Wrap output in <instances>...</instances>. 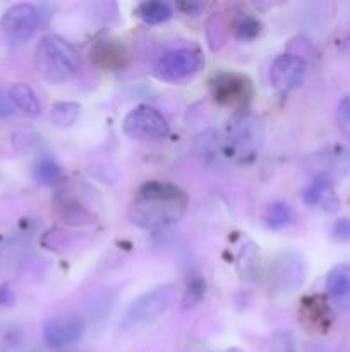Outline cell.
I'll return each mask as SVG.
<instances>
[{
	"label": "cell",
	"instance_id": "6da1fadb",
	"mask_svg": "<svg viewBox=\"0 0 350 352\" xmlns=\"http://www.w3.org/2000/svg\"><path fill=\"white\" fill-rule=\"evenodd\" d=\"M189 206L185 191L170 182L150 181L137 191L129 206V219L144 230H161L175 226Z\"/></svg>",
	"mask_w": 350,
	"mask_h": 352
},
{
	"label": "cell",
	"instance_id": "7a4b0ae2",
	"mask_svg": "<svg viewBox=\"0 0 350 352\" xmlns=\"http://www.w3.org/2000/svg\"><path fill=\"white\" fill-rule=\"evenodd\" d=\"M79 69V54L71 41L58 34H47L36 47V71L45 81L60 85Z\"/></svg>",
	"mask_w": 350,
	"mask_h": 352
},
{
	"label": "cell",
	"instance_id": "3957f363",
	"mask_svg": "<svg viewBox=\"0 0 350 352\" xmlns=\"http://www.w3.org/2000/svg\"><path fill=\"white\" fill-rule=\"evenodd\" d=\"M175 301V289L172 284H161L144 292L127 306L120 327L126 330L156 322L172 308Z\"/></svg>",
	"mask_w": 350,
	"mask_h": 352
},
{
	"label": "cell",
	"instance_id": "277c9868",
	"mask_svg": "<svg viewBox=\"0 0 350 352\" xmlns=\"http://www.w3.org/2000/svg\"><path fill=\"white\" fill-rule=\"evenodd\" d=\"M202 55L194 48H174L158 57L154 74L168 82H178L191 78L201 69Z\"/></svg>",
	"mask_w": 350,
	"mask_h": 352
},
{
	"label": "cell",
	"instance_id": "5b68a950",
	"mask_svg": "<svg viewBox=\"0 0 350 352\" xmlns=\"http://www.w3.org/2000/svg\"><path fill=\"white\" fill-rule=\"evenodd\" d=\"M122 129L132 140L153 141L167 136L168 122L160 110L150 105H139L127 113Z\"/></svg>",
	"mask_w": 350,
	"mask_h": 352
},
{
	"label": "cell",
	"instance_id": "8992f818",
	"mask_svg": "<svg viewBox=\"0 0 350 352\" xmlns=\"http://www.w3.org/2000/svg\"><path fill=\"white\" fill-rule=\"evenodd\" d=\"M40 23L38 9L31 3H14L0 17V30L14 43H24L36 31Z\"/></svg>",
	"mask_w": 350,
	"mask_h": 352
},
{
	"label": "cell",
	"instance_id": "52a82bcc",
	"mask_svg": "<svg viewBox=\"0 0 350 352\" xmlns=\"http://www.w3.org/2000/svg\"><path fill=\"white\" fill-rule=\"evenodd\" d=\"M84 336V322L78 315H58L43 325V340L50 349L64 351Z\"/></svg>",
	"mask_w": 350,
	"mask_h": 352
},
{
	"label": "cell",
	"instance_id": "ba28073f",
	"mask_svg": "<svg viewBox=\"0 0 350 352\" xmlns=\"http://www.w3.org/2000/svg\"><path fill=\"white\" fill-rule=\"evenodd\" d=\"M213 96L222 105L235 110H244L250 100V82L246 76L218 74L211 82Z\"/></svg>",
	"mask_w": 350,
	"mask_h": 352
},
{
	"label": "cell",
	"instance_id": "9c48e42d",
	"mask_svg": "<svg viewBox=\"0 0 350 352\" xmlns=\"http://www.w3.org/2000/svg\"><path fill=\"white\" fill-rule=\"evenodd\" d=\"M305 72H307V64L301 55L281 54L271 64V85L280 93H288L301 86V82L305 78Z\"/></svg>",
	"mask_w": 350,
	"mask_h": 352
},
{
	"label": "cell",
	"instance_id": "30bf717a",
	"mask_svg": "<svg viewBox=\"0 0 350 352\" xmlns=\"http://www.w3.org/2000/svg\"><path fill=\"white\" fill-rule=\"evenodd\" d=\"M305 278V265L299 254L283 253L275 260L271 268V282L281 292H292L301 287Z\"/></svg>",
	"mask_w": 350,
	"mask_h": 352
},
{
	"label": "cell",
	"instance_id": "8fae6325",
	"mask_svg": "<svg viewBox=\"0 0 350 352\" xmlns=\"http://www.w3.org/2000/svg\"><path fill=\"white\" fill-rule=\"evenodd\" d=\"M259 126L246 113H237L232 122H229V141L239 153L256 150L259 144Z\"/></svg>",
	"mask_w": 350,
	"mask_h": 352
},
{
	"label": "cell",
	"instance_id": "7c38bea8",
	"mask_svg": "<svg viewBox=\"0 0 350 352\" xmlns=\"http://www.w3.org/2000/svg\"><path fill=\"white\" fill-rule=\"evenodd\" d=\"M91 60L102 69H120L129 60V52L120 41L102 40L91 48Z\"/></svg>",
	"mask_w": 350,
	"mask_h": 352
},
{
	"label": "cell",
	"instance_id": "4fadbf2b",
	"mask_svg": "<svg viewBox=\"0 0 350 352\" xmlns=\"http://www.w3.org/2000/svg\"><path fill=\"white\" fill-rule=\"evenodd\" d=\"M326 291L343 311H350V265H338L329 272Z\"/></svg>",
	"mask_w": 350,
	"mask_h": 352
},
{
	"label": "cell",
	"instance_id": "5bb4252c",
	"mask_svg": "<svg viewBox=\"0 0 350 352\" xmlns=\"http://www.w3.org/2000/svg\"><path fill=\"white\" fill-rule=\"evenodd\" d=\"M55 208H57V217L65 226L79 227L89 226V223L95 222V215L71 196H57L55 198Z\"/></svg>",
	"mask_w": 350,
	"mask_h": 352
},
{
	"label": "cell",
	"instance_id": "9a60e30c",
	"mask_svg": "<svg viewBox=\"0 0 350 352\" xmlns=\"http://www.w3.org/2000/svg\"><path fill=\"white\" fill-rule=\"evenodd\" d=\"M9 100L16 110L24 113L26 117L40 116L41 105L38 100L36 93L24 82H17L9 89Z\"/></svg>",
	"mask_w": 350,
	"mask_h": 352
},
{
	"label": "cell",
	"instance_id": "2e32d148",
	"mask_svg": "<svg viewBox=\"0 0 350 352\" xmlns=\"http://www.w3.org/2000/svg\"><path fill=\"white\" fill-rule=\"evenodd\" d=\"M134 14L143 21L144 24H161L172 17V7L160 0H150V2H141L134 9Z\"/></svg>",
	"mask_w": 350,
	"mask_h": 352
},
{
	"label": "cell",
	"instance_id": "e0dca14e",
	"mask_svg": "<svg viewBox=\"0 0 350 352\" xmlns=\"http://www.w3.org/2000/svg\"><path fill=\"white\" fill-rule=\"evenodd\" d=\"M81 116V105L75 102H57L51 105L50 120L58 129H67L74 126Z\"/></svg>",
	"mask_w": 350,
	"mask_h": 352
},
{
	"label": "cell",
	"instance_id": "ac0fdd59",
	"mask_svg": "<svg viewBox=\"0 0 350 352\" xmlns=\"http://www.w3.org/2000/svg\"><path fill=\"white\" fill-rule=\"evenodd\" d=\"M264 222L270 229H281L292 222V210L287 203H271L264 213Z\"/></svg>",
	"mask_w": 350,
	"mask_h": 352
},
{
	"label": "cell",
	"instance_id": "d6986e66",
	"mask_svg": "<svg viewBox=\"0 0 350 352\" xmlns=\"http://www.w3.org/2000/svg\"><path fill=\"white\" fill-rule=\"evenodd\" d=\"M62 177V168L51 158H41L34 165V179L45 186H51L55 182L60 181Z\"/></svg>",
	"mask_w": 350,
	"mask_h": 352
},
{
	"label": "cell",
	"instance_id": "ffe728a7",
	"mask_svg": "<svg viewBox=\"0 0 350 352\" xmlns=\"http://www.w3.org/2000/svg\"><path fill=\"white\" fill-rule=\"evenodd\" d=\"M331 184H333L331 177H329L328 174L316 175V177L312 179L311 184L304 189V195H302V198H304V201L307 203V205H311V206L318 205V203L325 198L326 192L329 191Z\"/></svg>",
	"mask_w": 350,
	"mask_h": 352
},
{
	"label": "cell",
	"instance_id": "44dd1931",
	"mask_svg": "<svg viewBox=\"0 0 350 352\" xmlns=\"http://www.w3.org/2000/svg\"><path fill=\"white\" fill-rule=\"evenodd\" d=\"M259 21L254 19V17H242V19L235 24L237 38H240V40H253V38H256L257 34H259Z\"/></svg>",
	"mask_w": 350,
	"mask_h": 352
},
{
	"label": "cell",
	"instance_id": "7402d4cb",
	"mask_svg": "<svg viewBox=\"0 0 350 352\" xmlns=\"http://www.w3.org/2000/svg\"><path fill=\"white\" fill-rule=\"evenodd\" d=\"M333 239L336 243H347L350 241V220L349 219H340L338 222L333 227Z\"/></svg>",
	"mask_w": 350,
	"mask_h": 352
},
{
	"label": "cell",
	"instance_id": "603a6c76",
	"mask_svg": "<svg viewBox=\"0 0 350 352\" xmlns=\"http://www.w3.org/2000/svg\"><path fill=\"white\" fill-rule=\"evenodd\" d=\"M16 302V294L7 285H0V308H10Z\"/></svg>",
	"mask_w": 350,
	"mask_h": 352
},
{
	"label": "cell",
	"instance_id": "cb8c5ba5",
	"mask_svg": "<svg viewBox=\"0 0 350 352\" xmlns=\"http://www.w3.org/2000/svg\"><path fill=\"white\" fill-rule=\"evenodd\" d=\"M14 112V107L10 103L9 95H3V91L0 89V117H9L12 116Z\"/></svg>",
	"mask_w": 350,
	"mask_h": 352
}]
</instances>
